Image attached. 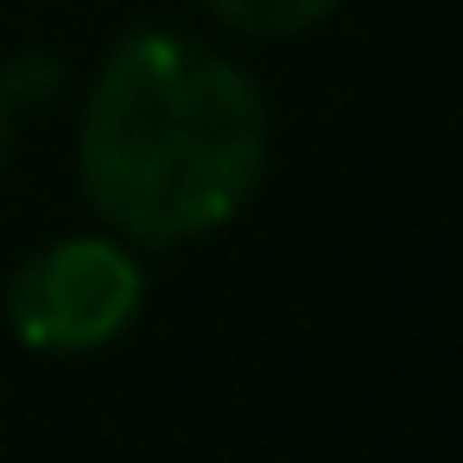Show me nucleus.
I'll use <instances>...</instances> for the list:
<instances>
[{
	"mask_svg": "<svg viewBox=\"0 0 463 463\" xmlns=\"http://www.w3.org/2000/svg\"><path fill=\"white\" fill-rule=\"evenodd\" d=\"M77 165L109 229L172 248L222 229L260 191L267 102L210 45L134 33L90 90Z\"/></svg>",
	"mask_w": 463,
	"mask_h": 463,
	"instance_id": "nucleus-1",
	"label": "nucleus"
},
{
	"mask_svg": "<svg viewBox=\"0 0 463 463\" xmlns=\"http://www.w3.org/2000/svg\"><path fill=\"white\" fill-rule=\"evenodd\" d=\"M140 298H146V273L121 241L71 235V241L39 248L14 273L7 317L20 330V343H33L45 355H90L140 317Z\"/></svg>",
	"mask_w": 463,
	"mask_h": 463,
	"instance_id": "nucleus-2",
	"label": "nucleus"
},
{
	"mask_svg": "<svg viewBox=\"0 0 463 463\" xmlns=\"http://www.w3.org/2000/svg\"><path fill=\"white\" fill-rule=\"evenodd\" d=\"M336 0H210V14L235 33H254V39H286V33H305L317 26Z\"/></svg>",
	"mask_w": 463,
	"mask_h": 463,
	"instance_id": "nucleus-3",
	"label": "nucleus"
},
{
	"mask_svg": "<svg viewBox=\"0 0 463 463\" xmlns=\"http://www.w3.org/2000/svg\"><path fill=\"white\" fill-rule=\"evenodd\" d=\"M52 90H58V64L20 58V64L7 71V96H0V102H39V96H52Z\"/></svg>",
	"mask_w": 463,
	"mask_h": 463,
	"instance_id": "nucleus-4",
	"label": "nucleus"
},
{
	"mask_svg": "<svg viewBox=\"0 0 463 463\" xmlns=\"http://www.w3.org/2000/svg\"><path fill=\"white\" fill-rule=\"evenodd\" d=\"M0 159H7V102H0Z\"/></svg>",
	"mask_w": 463,
	"mask_h": 463,
	"instance_id": "nucleus-5",
	"label": "nucleus"
}]
</instances>
